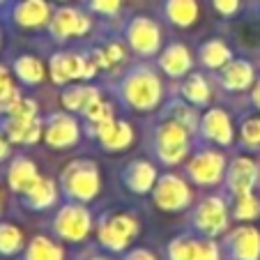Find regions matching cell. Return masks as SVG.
<instances>
[{
	"mask_svg": "<svg viewBox=\"0 0 260 260\" xmlns=\"http://www.w3.org/2000/svg\"><path fill=\"white\" fill-rule=\"evenodd\" d=\"M3 3H5V0H0V5H3Z\"/></svg>",
	"mask_w": 260,
	"mask_h": 260,
	"instance_id": "7dc6e473",
	"label": "cell"
},
{
	"mask_svg": "<svg viewBox=\"0 0 260 260\" xmlns=\"http://www.w3.org/2000/svg\"><path fill=\"white\" fill-rule=\"evenodd\" d=\"M90 30V19L85 14H81L79 10H72V7H62L53 14L51 19V35L55 40L64 42L69 37H83Z\"/></svg>",
	"mask_w": 260,
	"mask_h": 260,
	"instance_id": "4fadbf2b",
	"label": "cell"
},
{
	"mask_svg": "<svg viewBox=\"0 0 260 260\" xmlns=\"http://www.w3.org/2000/svg\"><path fill=\"white\" fill-rule=\"evenodd\" d=\"M154 147H157V157L164 164L175 166L189 152V129L184 124H180L177 120H166L157 129Z\"/></svg>",
	"mask_w": 260,
	"mask_h": 260,
	"instance_id": "3957f363",
	"label": "cell"
},
{
	"mask_svg": "<svg viewBox=\"0 0 260 260\" xmlns=\"http://www.w3.org/2000/svg\"><path fill=\"white\" fill-rule=\"evenodd\" d=\"M7 115L10 118H21V120H32V118H37V104L28 97H21Z\"/></svg>",
	"mask_w": 260,
	"mask_h": 260,
	"instance_id": "d590c367",
	"label": "cell"
},
{
	"mask_svg": "<svg viewBox=\"0 0 260 260\" xmlns=\"http://www.w3.org/2000/svg\"><path fill=\"white\" fill-rule=\"evenodd\" d=\"M122 260H157V258H154L152 251H147V249H134Z\"/></svg>",
	"mask_w": 260,
	"mask_h": 260,
	"instance_id": "b9f144b4",
	"label": "cell"
},
{
	"mask_svg": "<svg viewBox=\"0 0 260 260\" xmlns=\"http://www.w3.org/2000/svg\"><path fill=\"white\" fill-rule=\"evenodd\" d=\"M127 40L138 55H154L161 46V30L152 19L136 16L127 28Z\"/></svg>",
	"mask_w": 260,
	"mask_h": 260,
	"instance_id": "30bf717a",
	"label": "cell"
},
{
	"mask_svg": "<svg viewBox=\"0 0 260 260\" xmlns=\"http://www.w3.org/2000/svg\"><path fill=\"white\" fill-rule=\"evenodd\" d=\"M12 19L21 28H42L51 21V7L46 0H19L12 10Z\"/></svg>",
	"mask_w": 260,
	"mask_h": 260,
	"instance_id": "e0dca14e",
	"label": "cell"
},
{
	"mask_svg": "<svg viewBox=\"0 0 260 260\" xmlns=\"http://www.w3.org/2000/svg\"><path fill=\"white\" fill-rule=\"evenodd\" d=\"M253 83V67L246 60H231L221 69V85L231 92H242Z\"/></svg>",
	"mask_w": 260,
	"mask_h": 260,
	"instance_id": "7402d4cb",
	"label": "cell"
},
{
	"mask_svg": "<svg viewBox=\"0 0 260 260\" xmlns=\"http://www.w3.org/2000/svg\"><path fill=\"white\" fill-rule=\"evenodd\" d=\"M233 53L226 44L221 40H212L207 44L201 46V62L210 69H219V67H226L231 62Z\"/></svg>",
	"mask_w": 260,
	"mask_h": 260,
	"instance_id": "83f0119b",
	"label": "cell"
},
{
	"mask_svg": "<svg viewBox=\"0 0 260 260\" xmlns=\"http://www.w3.org/2000/svg\"><path fill=\"white\" fill-rule=\"evenodd\" d=\"M90 260H108V258H104V255H94V258H90Z\"/></svg>",
	"mask_w": 260,
	"mask_h": 260,
	"instance_id": "f6af8a7d",
	"label": "cell"
},
{
	"mask_svg": "<svg viewBox=\"0 0 260 260\" xmlns=\"http://www.w3.org/2000/svg\"><path fill=\"white\" fill-rule=\"evenodd\" d=\"M201 134L207 141L216 143V145H231L233 143V124L226 111L221 108H210L201 120Z\"/></svg>",
	"mask_w": 260,
	"mask_h": 260,
	"instance_id": "2e32d148",
	"label": "cell"
},
{
	"mask_svg": "<svg viewBox=\"0 0 260 260\" xmlns=\"http://www.w3.org/2000/svg\"><path fill=\"white\" fill-rule=\"evenodd\" d=\"M226 251L231 260H260V231L253 226H240L228 235Z\"/></svg>",
	"mask_w": 260,
	"mask_h": 260,
	"instance_id": "8fae6325",
	"label": "cell"
},
{
	"mask_svg": "<svg viewBox=\"0 0 260 260\" xmlns=\"http://www.w3.org/2000/svg\"><path fill=\"white\" fill-rule=\"evenodd\" d=\"M14 88V83H12V76L10 72H7L5 64H0V94H5L7 90Z\"/></svg>",
	"mask_w": 260,
	"mask_h": 260,
	"instance_id": "60d3db41",
	"label": "cell"
},
{
	"mask_svg": "<svg viewBox=\"0 0 260 260\" xmlns=\"http://www.w3.org/2000/svg\"><path fill=\"white\" fill-rule=\"evenodd\" d=\"M233 216L237 221H253L260 216V203L253 193H240L235 196V207H233Z\"/></svg>",
	"mask_w": 260,
	"mask_h": 260,
	"instance_id": "4dcf8cb0",
	"label": "cell"
},
{
	"mask_svg": "<svg viewBox=\"0 0 260 260\" xmlns=\"http://www.w3.org/2000/svg\"><path fill=\"white\" fill-rule=\"evenodd\" d=\"M53 231L64 242H83L92 231V214L85 205H62L55 214Z\"/></svg>",
	"mask_w": 260,
	"mask_h": 260,
	"instance_id": "277c9868",
	"label": "cell"
},
{
	"mask_svg": "<svg viewBox=\"0 0 260 260\" xmlns=\"http://www.w3.org/2000/svg\"><path fill=\"white\" fill-rule=\"evenodd\" d=\"M62 187H64V193L69 198H74V201H81V203L92 201L99 193V187H102L97 164L85 161V159L69 164L62 173Z\"/></svg>",
	"mask_w": 260,
	"mask_h": 260,
	"instance_id": "7a4b0ae2",
	"label": "cell"
},
{
	"mask_svg": "<svg viewBox=\"0 0 260 260\" xmlns=\"http://www.w3.org/2000/svg\"><path fill=\"white\" fill-rule=\"evenodd\" d=\"M157 180H159L157 168H154L150 161H145V159H136V161H132L127 166V171H124V184H127L134 193L152 191L154 184H157Z\"/></svg>",
	"mask_w": 260,
	"mask_h": 260,
	"instance_id": "d6986e66",
	"label": "cell"
},
{
	"mask_svg": "<svg viewBox=\"0 0 260 260\" xmlns=\"http://www.w3.org/2000/svg\"><path fill=\"white\" fill-rule=\"evenodd\" d=\"M12 69H14V76H19V81L25 85H37L44 79V64L35 58V55H21V58H16Z\"/></svg>",
	"mask_w": 260,
	"mask_h": 260,
	"instance_id": "4316f807",
	"label": "cell"
},
{
	"mask_svg": "<svg viewBox=\"0 0 260 260\" xmlns=\"http://www.w3.org/2000/svg\"><path fill=\"white\" fill-rule=\"evenodd\" d=\"M0 129L5 132L10 143H21V145H32V143H37L42 138V134H44L40 118L21 120V118H10V115H7Z\"/></svg>",
	"mask_w": 260,
	"mask_h": 260,
	"instance_id": "ac0fdd59",
	"label": "cell"
},
{
	"mask_svg": "<svg viewBox=\"0 0 260 260\" xmlns=\"http://www.w3.org/2000/svg\"><path fill=\"white\" fill-rule=\"evenodd\" d=\"M120 3L122 0H90V7L99 14H115L120 10Z\"/></svg>",
	"mask_w": 260,
	"mask_h": 260,
	"instance_id": "74e56055",
	"label": "cell"
},
{
	"mask_svg": "<svg viewBox=\"0 0 260 260\" xmlns=\"http://www.w3.org/2000/svg\"><path fill=\"white\" fill-rule=\"evenodd\" d=\"M193 226H196V231H201L207 237H214L219 233H223L228 226L226 203L216 196L203 198L201 205L193 212Z\"/></svg>",
	"mask_w": 260,
	"mask_h": 260,
	"instance_id": "9c48e42d",
	"label": "cell"
},
{
	"mask_svg": "<svg viewBox=\"0 0 260 260\" xmlns=\"http://www.w3.org/2000/svg\"><path fill=\"white\" fill-rule=\"evenodd\" d=\"M62 106L69 113H85L97 99H102L97 88H88V85H76V88H67L62 92Z\"/></svg>",
	"mask_w": 260,
	"mask_h": 260,
	"instance_id": "cb8c5ba5",
	"label": "cell"
},
{
	"mask_svg": "<svg viewBox=\"0 0 260 260\" xmlns=\"http://www.w3.org/2000/svg\"><path fill=\"white\" fill-rule=\"evenodd\" d=\"M253 104L258 106V111H260V79H258V83L253 85Z\"/></svg>",
	"mask_w": 260,
	"mask_h": 260,
	"instance_id": "ee69618b",
	"label": "cell"
},
{
	"mask_svg": "<svg viewBox=\"0 0 260 260\" xmlns=\"http://www.w3.org/2000/svg\"><path fill=\"white\" fill-rule=\"evenodd\" d=\"M173 111H175V118H173V120H177V122L184 124V127H187L189 132H191L193 124H196V115H193L191 108L182 106V104H175V106H173Z\"/></svg>",
	"mask_w": 260,
	"mask_h": 260,
	"instance_id": "8d00e7d4",
	"label": "cell"
},
{
	"mask_svg": "<svg viewBox=\"0 0 260 260\" xmlns=\"http://www.w3.org/2000/svg\"><path fill=\"white\" fill-rule=\"evenodd\" d=\"M122 99L136 111H152L161 102V81L147 67H136L122 81Z\"/></svg>",
	"mask_w": 260,
	"mask_h": 260,
	"instance_id": "6da1fadb",
	"label": "cell"
},
{
	"mask_svg": "<svg viewBox=\"0 0 260 260\" xmlns=\"http://www.w3.org/2000/svg\"><path fill=\"white\" fill-rule=\"evenodd\" d=\"M21 198H23L25 207H30V210H46V207H51L55 203V198H58V189H55L53 180H49V177H40L28 191L21 193Z\"/></svg>",
	"mask_w": 260,
	"mask_h": 260,
	"instance_id": "603a6c76",
	"label": "cell"
},
{
	"mask_svg": "<svg viewBox=\"0 0 260 260\" xmlns=\"http://www.w3.org/2000/svg\"><path fill=\"white\" fill-rule=\"evenodd\" d=\"M226 175V157L214 150H203L189 164V177L201 187H214Z\"/></svg>",
	"mask_w": 260,
	"mask_h": 260,
	"instance_id": "ba28073f",
	"label": "cell"
},
{
	"mask_svg": "<svg viewBox=\"0 0 260 260\" xmlns=\"http://www.w3.org/2000/svg\"><path fill=\"white\" fill-rule=\"evenodd\" d=\"M210 85H207V81L203 79L201 74H191L187 81H184V85H182V97L189 99L191 104H198V106H203V104L210 102Z\"/></svg>",
	"mask_w": 260,
	"mask_h": 260,
	"instance_id": "f1b7e54d",
	"label": "cell"
},
{
	"mask_svg": "<svg viewBox=\"0 0 260 260\" xmlns=\"http://www.w3.org/2000/svg\"><path fill=\"white\" fill-rule=\"evenodd\" d=\"M85 118L94 124H102V122H108V120H113V111H111V104H106L104 99H97L92 106L85 111Z\"/></svg>",
	"mask_w": 260,
	"mask_h": 260,
	"instance_id": "836d02e7",
	"label": "cell"
},
{
	"mask_svg": "<svg viewBox=\"0 0 260 260\" xmlns=\"http://www.w3.org/2000/svg\"><path fill=\"white\" fill-rule=\"evenodd\" d=\"M191 64H193L191 53H189L187 46H182V44H171L161 53V58H159L161 72H166V76H171V79L184 76V74L191 69Z\"/></svg>",
	"mask_w": 260,
	"mask_h": 260,
	"instance_id": "44dd1931",
	"label": "cell"
},
{
	"mask_svg": "<svg viewBox=\"0 0 260 260\" xmlns=\"http://www.w3.org/2000/svg\"><path fill=\"white\" fill-rule=\"evenodd\" d=\"M240 136H242V143H244L246 147H260V118L258 115L246 118L244 122H242Z\"/></svg>",
	"mask_w": 260,
	"mask_h": 260,
	"instance_id": "d6a6232c",
	"label": "cell"
},
{
	"mask_svg": "<svg viewBox=\"0 0 260 260\" xmlns=\"http://www.w3.org/2000/svg\"><path fill=\"white\" fill-rule=\"evenodd\" d=\"M104 53H106V58H108V62H111V64L120 62V60L124 58V49H122V44H108L106 49H104Z\"/></svg>",
	"mask_w": 260,
	"mask_h": 260,
	"instance_id": "ab89813d",
	"label": "cell"
},
{
	"mask_svg": "<svg viewBox=\"0 0 260 260\" xmlns=\"http://www.w3.org/2000/svg\"><path fill=\"white\" fill-rule=\"evenodd\" d=\"M258 182V166L249 157H237L226 168V184L235 196L240 193H251Z\"/></svg>",
	"mask_w": 260,
	"mask_h": 260,
	"instance_id": "9a60e30c",
	"label": "cell"
},
{
	"mask_svg": "<svg viewBox=\"0 0 260 260\" xmlns=\"http://www.w3.org/2000/svg\"><path fill=\"white\" fill-rule=\"evenodd\" d=\"M191 260H219V246L212 240H196Z\"/></svg>",
	"mask_w": 260,
	"mask_h": 260,
	"instance_id": "e575fe53",
	"label": "cell"
},
{
	"mask_svg": "<svg viewBox=\"0 0 260 260\" xmlns=\"http://www.w3.org/2000/svg\"><path fill=\"white\" fill-rule=\"evenodd\" d=\"M193 244H196V240H191V237H175L168 244V260H191Z\"/></svg>",
	"mask_w": 260,
	"mask_h": 260,
	"instance_id": "1f68e13d",
	"label": "cell"
},
{
	"mask_svg": "<svg viewBox=\"0 0 260 260\" xmlns=\"http://www.w3.org/2000/svg\"><path fill=\"white\" fill-rule=\"evenodd\" d=\"M97 69L99 67L92 58L85 60L79 53H55L49 62L51 81L58 85H64L74 79H92Z\"/></svg>",
	"mask_w": 260,
	"mask_h": 260,
	"instance_id": "8992f818",
	"label": "cell"
},
{
	"mask_svg": "<svg viewBox=\"0 0 260 260\" xmlns=\"http://www.w3.org/2000/svg\"><path fill=\"white\" fill-rule=\"evenodd\" d=\"M40 177L42 175L37 173V166L28 157H16L10 164V171H7V184H10L12 191L25 193Z\"/></svg>",
	"mask_w": 260,
	"mask_h": 260,
	"instance_id": "ffe728a7",
	"label": "cell"
},
{
	"mask_svg": "<svg viewBox=\"0 0 260 260\" xmlns=\"http://www.w3.org/2000/svg\"><path fill=\"white\" fill-rule=\"evenodd\" d=\"M97 235L102 246H106L108 251H124L129 246V242L138 235V221L132 214H111L99 223Z\"/></svg>",
	"mask_w": 260,
	"mask_h": 260,
	"instance_id": "5b68a950",
	"label": "cell"
},
{
	"mask_svg": "<svg viewBox=\"0 0 260 260\" xmlns=\"http://www.w3.org/2000/svg\"><path fill=\"white\" fill-rule=\"evenodd\" d=\"M152 196L159 210L180 212L184 207H189V203H191V189H189V184L182 177L166 173V175H161L157 180V184L152 189Z\"/></svg>",
	"mask_w": 260,
	"mask_h": 260,
	"instance_id": "52a82bcc",
	"label": "cell"
},
{
	"mask_svg": "<svg viewBox=\"0 0 260 260\" xmlns=\"http://www.w3.org/2000/svg\"><path fill=\"white\" fill-rule=\"evenodd\" d=\"M23 260H64V251H62V246L51 242L49 237L37 235L25 246Z\"/></svg>",
	"mask_w": 260,
	"mask_h": 260,
	"instance_id": "484cf974",
	"label": "cell"
},
{
	"mask_svg": "<svg viewBox=\"0 0 260 260\" xmlns=\"http://www.w3.org/2000/svg\"><path fill=\"white\" fill-rule=\"evenodd\" d=\"M94 136L99 138V143L104 145V150L108 152H120L124 147H129L134 143V127L124 120H108V122L94 124Z\"/></svg>",
	"mask_w": 260,
	"mask_h": 260,
	"instance_id": "5bb4252c",
	"label": "cell"
},
{
	"mask_svg": "<svg viewBox=\"0 0 260 260\" xmlns=\"http://www.w3.org/2000/svg\"><path fill=\"white\" fill-rule=\"evenodd\" d=\"M60 3H64V0H60Z\"/></svg>",
	"mask_w": 260,
	"mask_h": 260,
	"instance_id": "c3c4849f",
	"label": "cell"
},
{
	"mask_svg": "<svg viewBox=\"0 0 260 260\" xmlns=\"http://www.w3.org/2000/svg\"><path fill=\"white\" fill-rule=\"evenodd\" d=\"M166 16L171 23L189 28L198 19V3L196 0H166Z\"/></svg>",
	"mask_w": 260,
	"mask_h": 260,
	"instance_id": "d4e9b609",
	"label": "cell"
},
{
	"mask_svg": "<svg viewBox=\"0 0 260 260\" xmlns=\"http://www.w3.org/2000/svg\"><path fill=\"white\" fill-rule=\"evenodd\" d=\"M81 129L79 122L67 113H58L49 120V124L44 127V138L51 147L55 150H64V147H72L79 143Z\"/></svg>",
	"mask_w": 260,
	"mask_h": 260,
	"instance_id": "7c38bea8",
	"label": "cell"
},
{
	"mask_svg": "<svg viewBox=\"0 0 260 260\" xmlns=\"http://www.w3.org/2000/svg\"><path fill=\"white\" fill-rule=\"evenodd\" d=\"M212 3H214V10L223 16L235 14L237 7H240V0H212Z\"/></svg>",
	"mask_w": 260,
	"mask_h": 260,
	"instance_id": "f35d334b",
	"label": "cell"
},
{
	"mask_svg": "<svg viewBox=\"0 0 260 260\" xmlns=\"http://www.w3.org/2000/svg\"><path fill=\"white\" fill-rule=\"evenodd\" d=\"M7 157H10V138H7L5 132L0 129V161Z\"/></svg>",
	"mask_w": 260,
	"mask_h": 260,
	"instance_id": "7bdbcfd3",
	"label": "cell"
},
{
	"mask_svg": "<svg viewBox=\"0 0 260 260\" xmlns=\"http://www.w3.org/2000/svg\"><path fill=\"white\" fill-rule=\"evenodd\" d=\"M0 210H3V196H0Z\"/></svg>",
	"mask_w": 260,
	"mask_h": 260,
	"instance_id": "bcb514c9",
	"label": "cell"
},
{
	"mask_svg": "<svg viewBox=\"0 0 260 260\" xmlns=\"http://www.w3.org/2000/svg\"><path fill=\"white\" fill-rule=\"evenodd\" d=\"M23 233L14 223H0V255H16L23 249Z\"/></svg>",
	"mask_w": 260,
	"mask_h": 260,
	"instance_id": "f546056e",
	"label": "cell"
}]
</instances>
